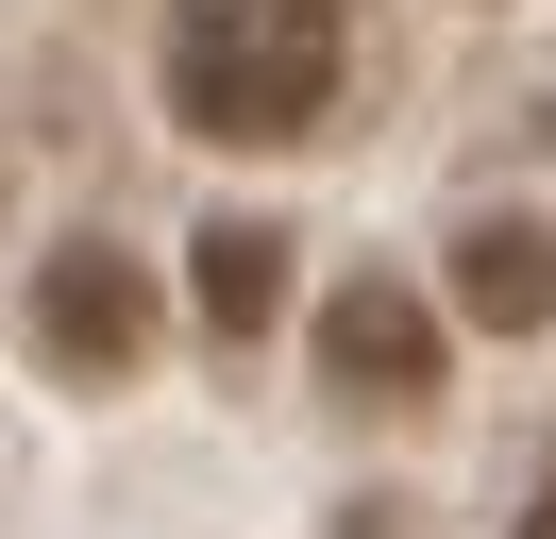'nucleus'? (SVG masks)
I'll return each instance as SVG.
<instances>
[{
	"label": "nucleus",
	"instance_id": "f257e3e1",
	"mask_svg": "<svg viewBox=\"0 0 556 539\" xmlns=\"http://www.w3.org/2000/svg\"><path fill=\"white\" fill-rule=\"evenodd\" d=\"M354 0H169V118L219 152H304L338 118Z\"/></svg>",
	"mask_w": 556,
	"mask_h": 539
},
{
	"label": "nucleus",
	"instance_id": "f03ea898",
	"mask_svg": "<svg viewBox=\"0 0 556 539\" xmlns=\"http://www.w3.org/2000/svg\"><path fill=\"white\" fill-rule=\"evenodd\" d=\"M35 354L68 371V388H118V371L152 354V287H136V253H102V236L35 253Z\"/></svg>",
	"mask_w": 556,
	"mask_h": 539
},
{
	"label": "nucleus",
	"instance_id": "7ed1b4c3",
	"mask_svg": "<svg viewBox=\"0 0 556 539\" xmlns=\"http://www.w3.org/2000/svg\"><path fill=\"white\" fill-rule=\"evenodd\" d=\"M320 388L338 404H439V303L421 287H338L320 303Z\"/></svg>",
	"mask_w": 556,
	"mask_h": 539
},
{
	"label": "nucleus",
	"instance_id": "20e7f679",
	"mask_svg": "<svg viewBox=\"0 0 556 539\" xmlns=\"http://www.w3.org/2000/svg\"><path fill=\"white\" fill-rule=\"evenodd\" d=\"M455 321L540 337L556 321V220H472V236H455Z\"/></svg>",
	"mask_w": 556,
	"mask_h": 539
},
{
	"label": "nucleus",
	"instance_id": "39448f33",
	"mask_svg": "<svg viewBox=\"0 0 556 539\" xmlns=\"http://www.w3.org/2000/svg\"><path fill=\"white\" fill-rule=\"evenodd\" d=\"M186 303H203V337H270L287 321V220H203L186 236Z\"/></svg>",
	"mask_w": 556,
	"mask_h": 539
},
{
	"label": "nucleus",
	"instance_id": "423d86ee",
	"mask_svg": "<svg viewBox=\"0 0 556 539\" xmlns=\"http://www.w3.org/2000/svg\"><path fill=\"white\" fill-rule=\"evenodd\" d=\"M522 539H556V489H540V523H522Z\"/></svg>",
	"mask_w": 556,
	"mask_h": 539
}]
</instances>
